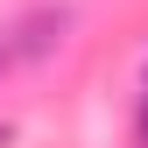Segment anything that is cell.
Here are the masks:
<instances>
[{"label": "cell", "instance_id": "obj_1", "mask_svg": "<svg viewBox=\"0 0 148 148\" xmlns=\"http://www.w3.org/2000/svg\"><path fill=\"white\" fill-rule=\"evenodd\" d=\"M141 134H148V113H141Z\"/></svg>", "mask_w": 148, "mask_h": 148}]
</instances>
